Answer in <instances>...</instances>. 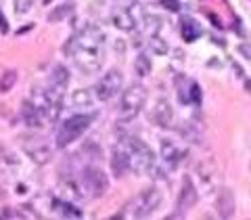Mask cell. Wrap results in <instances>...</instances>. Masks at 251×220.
<instances>
[{"mask_svg": "<svg viewBox=\"0 0 251 220\" xmlns=\"http://www.w3.org/2000/svg\"><path fill=\"white\" fill-rule=\"evenodd\" d=\"M105 59V31L94 23H88L80 29L74 42V61L80 72L86 76L97 74L103 67Z\"/></svg>", "mask_w": 251, "mask_h": 220, "instance_id": "6da1fadb", "label": "cell"}, {"mask_svg": "<svg viewBox=\"0 0 251 220\" xmlns=\"http://www.w3.org/2000/svg\"><path fill=\"white\" fill-rule=\"evenodd\" d=\"M122 143L128 149V155H130V170H134L136 174H143L149 168L155 164V153L153 149L149 147L145 140H140L136 137H126Z\"/></svg>", "mask_w": 251, "mask_h": 220, "instance_id": "7a4b0ae2", "label": "cell"}, {"mask_svg": "<svg viewBox=\"0 0 251 220\" xmlns=\"http://www.w3.org/2000/svg\"><path fill=\"white\" fill-rule=\"evenodd\" d=\"M147 103V88L143 84H132L126 88L120 101V120H134Z\"/></svg>", "mask_w": 251, "mask_h": 220, "instance_id": "3957f363", "label": "cell"}, {"mask_svg": "<svg viewBox=\"0 0 251 220\" xmlns=\"http://www.w3.org/2000/svg\"><path fill=\"white\" fill-rule=\"evenodd\" d=\"M92 120H94V115H88V113H77V115H72L69 120H65L57 132V147L63 149V147L72 145L75 138H80L88 130Z\"/></svg>", "mask_w": 251, "mask_h": 220, "instance_id": "277c9868", "label": "cell"}, {"mask_svg": "<svg viewBox=\"0 0 251 220\" xmlns=\"http://www.w3.org/2000/svg\"><path fill=\"white\" fill-rule=\"evenodd\" d=\"M161 191L157 187H149L145 189V191H140L134 199H132L130 203V214L134 216V218H147V216H151L153 212L159 208V203H161Z\"/></svg>", "mask_w": 251, "mask_h": 220, "instance_id": "5b68a950", "label": "cell"}, {"mask_svg": "<svg viewBox=\"0 0 251 220\" xmlns=\"http://www.w3.org/2000/svg\"><path fill=\"white\" fill-rule=\"evenodd\" d=\"M82 193L90 197H103L109 189V176L97 166H86L82 170Z\"/></svg>", "mask_w": 251, "mask_h": 220, "instance_id": "8992f818", "label": "cell"}, {"mask_svg": "<svg viewBox=\"0 0 251 220\" xmlns=\"http://www.w3.org/2000/svg\"><path fill=\"white\" fill-rule=\"evenodd\" d=\"M122 84H124V76L120 69H109L94 86V94H97L99 101H109L122 90Z\"/></svg>", "mask_w": 251, "mask_h": 220, "instance_id": "52a82bcc", "label": "cell"}, {"mask_svg": "<svg viewBox=\"0 0 251 220\" xmlns=\"http://www.w3.org/2000/svg\"><path fill=\"white\" fill-rule=\"evenodd\" d=\"M23 151H25L29 160H34L36 164H49L52 160V147L49 143H44L42 138H25Z\"/></svg>", "mask_w": 251, "mask_h": 220, "instance_id": "ba28073f", "label": "cell"}, {"mask_svg": "<svg viewBox=\"0 0 251 220\" xmlns=\"http://www.w3.org/2000/svg\"><path fill=\"white\" fill-rule=\"evenodd\" d=\"M151 122L159 128H172L174 124V109L168 99H159L151 109Z\"/></svg>", "mask_w": 251, "mask_h": 220, "instance_id": "9c48e42d", "label": "cell"}, {"mask_svg": "<svg viewBox=\"0 0 251 220\" xmlns=\"http://www.w3.org/2000/svg\"><path fill=\"white\" fill-rule=\"evenodd\" d=\"M197 201H199L197 187H195L193 178L186 174V176H182V187H180V195H178V208L182 212H186V210H191Z\"/></svg>", "mask_w": 251, "mask_h": 220, "instance_id": "30bf717a", "label": "cell"}, {"mask_svg": "<svg viewBox=\"0 0 251 220\" xmlns=\"http://www.w3.org/2000/svg\"><path fill=\"white\" fill-rule=\"evenodd\" d=\"M195 172H197V176L201 180L203 189H214L216 187V180H218V168L214 160H201L197 164V168H195Z\"/></svg>", "mask_w": 251, "mask_h": 220, "instance_id": "8fae6325", "label": "cell"}, {"mask_svg": "<svg viewBox=\"0 0 251 220\" xmlns=\"http://www.w3.org/2000/svg\"><path fill=\"white\" fill-rule=\"evenodd\" d=\"M234 193L230 189H220L216 195V210L220 218H232L234 216Z\"/></svg>", "mask_w": 251, "mask_h": 220, "instance_id": "7c38bea8", "label": "cell"}, {"mask_svg": "<svg viewBox=\"0 0 251 220\" xmlns=\"http://www.w3.org/2000/svg\"><path fill=\"white\" fill-rule=\"evenodd\" d=\"M111 170H113V174H115V176H124L126 172L130 170V155H128V149H126L124 143L115 145V149H113Z\"/></svg>", "mask_w": 251, "mask_h": 220, "instance_id": "4fadbf2b", "label": "cell"}, {"mask_svg": "<svg viewBox=\"0 0 251 220\" xmlns=\"http://www.w3.org/2000/svg\"><path fill=\"white\" fill-rule=\"evenodd\" d=\"M159 153H161V160L170 164V166H178L180 160H182V155L184 151L180 149L174 140H170V138H163L161 140V145H159Z\"/></svg>", "mask_w": 251, "mask_h": 220, "instance_id": "5bb4252c", "label": "cell"}, {"mask_svg": "<svg viewBox=\"0 0 251 220\" xmlns=\"http://www.w3.org/2000/svg\"><path fill=\"white\" fill-rule=\"evenodd\" d=\"M111 23L122 31H134V28H136L134 15H132L128 9H115L111 13Z\"/></svg>", "mask_w": 251, "mask_h": 220, "instance_id": "9a60e30c", "label": "cell"}, {"mask_svg": "<svg viewBox=\"0 0 251 220\" xmlns=\"http://www.w3.org/2000/svg\"><path fill=\"white\" fill-rule=\"evenodd\" d=\"M67 84H69V69L65 65H54L52 69V76H50V88L52 90H57V92H63L67 88Z\"/></svg>", "mask_w": 251, "mask_h": 220, "instance_id": "2e32d148", "label": "cell"}, {"mask_svg": "<svg viewBox=\"0 0 251 220\" xmlns=\"http://www.w3.org/2000/svg\"><path fill=\"white\" fill-rule=\"evenodd\" d=\"M21 117H23V122H25V126H29V128H42V113L36 111L29 101H23Z\"/></svg>", "mask_w": 251, "mask_h": 220, "instance_id": "e0dca14e", "label": "cell"}, {"mask_svg": "<svg viewBox=\"0 0 251 220\" xmlns=\"http://www.w3.org/2000/svg\"><path fill=\"white\" fill-rule=\"evenodd\" d=\"M180 34H182L184 42H195L201 36V28H199L197 21H193L191 17H184L180 21Z\"/></svg>", "mask_w": 251, "mask_h": 220, "instance_id": "ac0fdd59", "label": "cell"}, {"mask_svg": "<svg viewBox=\"0 0 251 220\" xmlns=\"http://www.w3.org/2000/svg\"><path fill=\"white\" fill-rule=\"evenodd\" d=\"M27 101L31 103V107H34L36 111H40L42 115H46V107H49V94H46V90H38V88H34Z\"/></svg>", "mask_w": 251, "mask_h": 220, "instance_id": "d6986e66", "label": "cell"}, {"mask_svg": "<svg viewBox=\"0 0 251 220\" xmlns=\"http://www.w3.org/2000/svg\"><path fill=\"white\" fill-rule=\"evenodd\" d=\"M92 97H94L92 90H88V88H77V90L72 92L69 101H72L74 107H88V105H92Z\"/></svg>", "mask_w": 251, "mask_h": 220, "instance_id": "ffe728a7", "label": "cell"}, {"mask_svg": "<svg viewBox=\"0 0 251 220\" xmlns=\"http://www.w3.org/2000/svg\"><path fill=\"white\" fill-rule=\"evenodd\" d=\"M54 208L61 212V216L65 218H82V210L75 206L74 201H67V199H59L54 203Z\"/></svg>", "mask_w": 251, "mask_h": 220, "instance_id": "44dd1931", "label": "cell"}, {"mask_svg": "<svg viewBox=\"0 0 251 220\" xmlns=\"http://www.w3.org/2000/svg\"><path fill=\"white\" fill-rule=\"evenodd\" d=\"M82 189H77L75 183H63L59 187V195H61V199H67V201H75L77 197H82Z\"/></svg>", "mask_w": 251, "mask_h": 220, "instance_id": "7402d4cb", "label": "cell"}, {"mask_svg": "<svg viewBox=\"0 0 251 220\" xmlns=\"http://www.w3.org/2000/svg\"><path fill=\"white\" fill-rule=\"evenodd\" d=\"M134 69H136V76H140V78H147L149 74H151V69H153V65H151V59H149L145 53H140L138 57H136V61H134Z\"/></svg>", "mask_w": 251, "mask_h": 220, "instance_id": "603a6c76", "label": "cell"}, {"mask_svg": "<svg viewBox=\"0 0 251 220\" xmlns=\"http://www.w3.org/2000/svg\"><path fill=\"white\" fill-rule=\"evenodd\" d=\"M143 29L147 31L149 36H157L161 31V19L159 17H155V15H147V17L143 19Z\"/></svg>", "mask_w": 251, "mask_h": 220, "instance_id": "cb8c5ba5", "label": "cell"}, {"mask_svg": "<svg viewBox=\"0 0 251 220\" xmlns=\"http://www.w3.org/2000/svg\"><path fill=\"white\" fill-rule=\"evenodd\" d=\"M15 82H17V72L15 69H11V72H4L2 76H0V94H4V92H9Z\"/></svg>", "mask_w": 251, "mask_h": 220, "instance_id": "d4e9b609", "label": "cell"}, {"mask_svg": "<svg viewBox=\"0 0 251 220\" xmlns=\"http://www.w3.org/2000/svg\"><path fill=\"white\" fill-rule=\"evenodd\" d=\"M149 46H151V51L155 55H166L170 49H168V42L163 40V38L157 34V36H151V42H149Z\"/></svg>", "mask_w": 251, "mask_h": 220, "instance_id": "484cf974", "label": "cell"}, {"mask_svg": "<svg viewBox=\"0 0 251 220\" xmlns=\"http://www.w3.org/2000/svg\"><path fill=\"white\" fill-rule=\"evenodd\" d=\"M34 2H36V0H15V2H13L15 13H17V15H25V13H29L31 9H34Z\"/></svg>", "mask_w": 251, "mask_h": 220, "instance_id": "4316f807", "label": "cell"}, {"mask_svg": "<svg viewBox=\"0 0 251 220\" xmlns=\"http://www.w3.org/2000/svg\"><path fill=\"white\" fill-rule=\"evenodd\" d=\"M72 9H74V4H69V2H67V4H63V6H59L57 11H52V13H50V17H49V19H50V21H59V19H65L67 15L72 13Z\"/></svg>", "mask_w": 251, "mask_h": 220, "instance_id": "83f0119b", "label": "cell"}, {"mask_svg": "<svg viewBox=\"0 0 251 220\" xmlns=\"http://www.w3.org/2000/svg\"><path fill=\"white\" fill-rule=\"evenodd\" d=\"M161 6L168 11H178L180 9V2L178 0H161Z\"/></svg>", "mask_w": 251, "mask_h": 220, "instance_id": "f1b7e54d", "label": "cell"}, {"mask_svg": "<svg viewBox=\"0 0 251 220\" xmlns=\"http://www.w3.org/2000/svg\"><path fill=\"white\" fill-rule=\"evenodd\" d=\"M0 31H2V34H9V21L4 19L2 11H0Z\"/></svg>", "mask_w": 251, "mask_h": 220, "instance_id": "f546056e", "label": "cell"}, {"mask_svg": "<svg viewBox=\"0 0 251 220\" xmlns=\"http://www.w3.org/2000/svg\"><path fill=\"white\" fill-rule=\"evenodd\" d=\"M239 51H241V53H245V55H247V57L251 59V49H249V46H247V44H241V46H239Z\"/></svg>", "mask_w": 251, "mask_h": 220, "instance_id": "4dcf8cb0", "label": "cell"}, {"mask_svg": "<svg viewBox=\"0 0 251 220\" xmlns=\"http://www.w3.org/2000/svg\"><path fill=\"white\" fill-rule=\"evenodd\" d=\"M136 2H138V0H126V4H130V6H132V4H136Z\"/></svg>", "mask_w": 251, "mask_h": 220, "instance_id": "1f68e13d", "label": "cell"}, {"mask_svg": "<svg viewBox=\"0 0 251 220\" xmlns=\"http://www.w3.org/2000/svg\"><path fill=\"white\" fill-rule=\"evenodd\" d=\"M245 86H247V88L251 90V82H249V80H245Z\"/></svg>", "mask_w": 251, "mask_h": 220, "instance_id": "d6a6232c", "label": "cell"}]
</instances>
